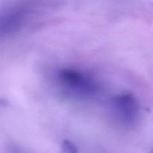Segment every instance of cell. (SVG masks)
<instances>
[{"mask_svg":"<svg viewBox=\"0 0 153 153\" xmlns=\"http://www.w3.org/2000/svg\"><path fill=\"white\" fill-rule=\"evenodd\" d=\"M58 79L64 88L82 97H94L100 92V85L95 79L79 70L64 69L58 72Z\"/></svg>","mask_w":153,"mask_h":153,"instance_id":"1","label":"cell"},{"mask_svg":"<svg viewBox=\"0 0 153 153\" xmlns=\"http://www.w3.org/2000/svg\"><path fill=\"white\" fill-rule=\"evenodd\" d=\"M114 111L117 117L128 125L137 121L140 112V105L137 99L130 94L118 95L113 100Z\"/></svg>","mask_w":153,"mask_h":153,"instance_id":"2","label":"cell"},{"mask_svg":"<svg viewBox=\"0 0 153 153\" xmlns=\"http://www.w3.org/2000/svg\"><path fill=\"white\" fill-rule=\"evenodd\" d=\"M61 149L64 153H78L77 147L73 142L64 140L61 143Z\"/></svg>","mask_w":153,"mask_h":153,"instance_id":"4","label":"cell"},{"mask_svg":"<svg viewBox=\"0 0 153 153\" xmlns=\"http://www.w3.org/2000/svg\"><path fill=\"white\" fill-rule=\"evenodd\" d=\"M28 11L27 7L17 6L0 13V37L17 31L25 21Z\"/></svg>","mask_w":153,"mask_h":153,"instance_id":"3","label":"cell"}]
</instances>
